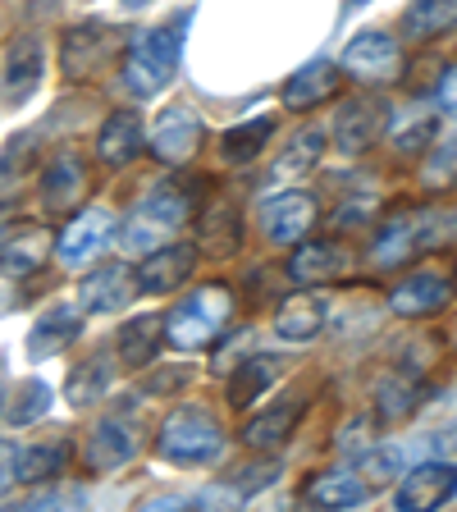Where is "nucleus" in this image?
<instances>
[{"instance_id":"4468645a","label":"nucleus","mask_w":457,"mask_h":512,"mask_svg":"<svg viewBox=\"0 0 457 512\" xmlns=\"http://www.w3.org/2000/svg\"><path fill=\"white\" fill-rule=\"evenodd\" d=\"M142 293V279L138 270L128 266H96L92 275L78 284V307L101 316V311H124L128 302Z\"/></svg>"},{"instance_id":"2f4dec72","label":"nucleus","mask_w":457,"mask_h":512,"mask_svg":"<svg viewBox=\"0 0 457 512\" xmlns=\"http://www.w3.org/2000/svg\"><path fill=\"white\" fill-rule=\"evenodd\" d=\"M270 138H275V119H270V115L247 119V124H238V128H229V133H224V160L247 165V160H256L261 151H266Z\"/></svg>"},{"instance_id":"f257e3e1","label":"nucleus","mask_w":457,"mask_h":512,"mask_svg":"<svg viewBox=\"0 0 457 512\" xmlns=\"http://www.w3.org/2000/svg\"><path fill=\"white\" fill-rule=\"evenodd\" d=\"M192 14L183 10L174 23L165 28H147L138 32L124 51V87L133 96H156L165 92L174 74H179V60H183V28H188Z\"/></svg>"},{"instance_id":"f8f14e48","label":"nucleus","mask_w":457,"mask_h":512,"mask_svg":"<svg viewBox=\"0 0 457 512\" xmlns=\"http://www.w3.org/2000/svg\"><path fill=\"white\" fill-rule=\"evenodd\" d=\"M316 215H320V206L311 192H298V188L275 192V197L261 202V234L270 243H298L311 224H316Z\"/></svg>"},{"instance_id":"393cba45","label":"nucleus","mask_w":457,"mask_h":512,"mask_svg":"<svg viewBox=\"0 0 457 512\" xmlns=\"http://www.w3.org/2000/svg\"><path fill=\"white\" fill-rule=\"evenodd\" d=\"M83 192H87V165L74 156V151H60L42 174V202L60 215V211H69Z\"/></svg>"},{"instance_id":"ddd939ff","label":"nucleus","mask_w":457,"mask_h":512,"mask_svg":"<svg viewBox=\"0 0 457 512\" xmlns=\"http://www.w3.org/2000/svg\"><path fill=\"white\" fill-rule=\"evenodd\" d=\"M133 421L128 416H101L92 430H87V444H83V462L87 471H115L124 467L133 453H138V435H133Z\"/></svg>"},{"instance_id":"2eb2a0df","label":"nucleus","mask_w":457,"mask_h":512,"mask_svg":"<svg viewBox=\"0 0 457 512\" xmlns=\"http://www.w3.org/2000/svg\"><path fill=\"white\" fill-rule=\"evenodd\" d=\"M448 298H453V288H448V279L439 270H416V275L398 279L389 288V311L407 320H421V316H435Z\"/></svg>"},{"instance_id":"39448f33","label":"nucleus","mask_w":457,"mask_h":512,"mask_svg":"<svg viewBox=\"0 0 457 512\" xmlns=\"http://www.w3.org/2000/svg\"><path fill=\"white\" fill-rule=\"evenodd\" d=\"M119 46H124V37H119V28H110V23H78V28H69L60 42L64 78H69V83H83V78L101 74Z\"/></svg>"},{"instance_id":"f03ea898","label":"nucleus","mask_w":457,"mask_h":512,"mask_svg":"<svg viewBox=\"0 0 457 512\" xmlns=\"http://www.w3.org/2000/svg\"><path fill=\"white\" fill-rule=\"evenodd\" d=\"M229 316H234V293H229V284H202L197 293H188V298L165 316V339L179 352L211 348L224 334Z\"/></svg>"},{"instance_id":"423d86ee","label":"nucleus","mask_w":457,"mask_h":512,"mask_svg":"<svg viewBox=\"0 0 457 512\" xmlns=\"http://www.w3.org/2000/svg\"><path fill=\"white\" fill-rule=\"evenodd\" d=\"M343 74L357 78V83H389V78H398V64H403V55H398V37L394 32H357L348 46H343L339 55Z\"/></svg>"},{"instance_id":"9d476101","label":"nucleus","mask_w":457,"mask_h":512,"mask_svg":"<svg viewBox=\"0 0 457 512\" xmlns=\"http://www.w3.org/2000/svg\"><path fill=\"white\" fill-rule=\"evenodd\" d=\"M384 124H389V106L375 101V96H357V101H348V106L339 110V119H334V147H339L343 156H362V151H371L375 142H380Z\"/></svg>"},{"instance_id":"c9c22d12","label":"nucleus","mask_w":457,"mask_h":512,"mask_svg":"<svg viewBox=\"0 0 457 512\" xmlns=\"http://www.w3.org/2000/svg\"><path fill=\"white\" fill-rule=\"evenodd\" d=\"M380 416L384 421H403L407 412H416V403H421V389H416V380H403V375H389V380H380Z\"/></svg>"},{"instance_id":"b1692460","label":"nucleus","mask_w":457,"mask_h":512,"mask_svg":"<svg viewBox=\"0 0 457 512\" xmlns=\"http://www.w3.org/2000/svg\"><path fill=\"white\" fill-rule=\"evenodd\" d=\"M325 330V298L316 293H288L275 311V334L288 343H307Z\"/></svg>"},{"instance_id":"f3484780","label":"nucleus","mask_w":457,"mask_h":512,"mask_svg":"<svg viewBox=\"0 0 457 512\" xmlns=\"http://www.w3.org/2000/svg\"><path fill=\"white\" fill-rule=\"evenodd\" d=\"M343 64H330V60H311V64H302L298 74L284 83V106L288 110H311V106H320V101H330L334 92L343 87Z\"/></svg>"},{"instance_id":"dca6fc26","label":"nucleus","mask_w":457,"mask_h":512,"mask_svg":"<svg viewBox=\"0 0 457 512\" xmlns=\"http://www.w3.org/2000/svg\"><path fill=\"white\" fill-rule=\"evenodd\" d=\"M197 266V247L192 243H160L142 256L138 279H142V293H174L183 279L192 275Z\"/></svg>"},{"instance_id":"a878e982","label":"nucleus","mask_w":457,"mask_h":512,"mask_svg":"<svg viewBox=\"0 0 457 512\" xmlns=\"http://www.w3.org/2000/svg\"><path fill=\"white\" fill-rule=\"evenodd\" d=\"M46 252H55V238L46 224H19V234H5V275H32L46 261Z\"/></svg>"},{"instance_id":"aec40b11","label":"nucleus","mask_w":457,"mask_h":512,"mask_svg":"<svg viewBox=\"0 0 457 512\" xmlns=\"http://www.w3.org/2000/svg\"><path fill=\"white\" fill-rule=\"evenodd\" d=\"M142 142L147 138H142V115L138 110H115V115H106L101 133H96V160L110 165V170H119V165H128V160H138Z\"/></svg>"},{"instance_id":"e433bc0d","label":"nucleus","mask_w":457,"mask_h":512,"mask_svg":"<svg viewBox=\"0 0 457 512\" xmlns=\"http://www.w3.org/2000/svg\"><path fill=\"white\" fill-rule=\"evenodd\" d=\"M357 471H362L371 485H389V480L403 471V453H398L394 444H389V448H371V453L357 462Z\"/></svg>"},{"instance_id":"ea45409f","label":"nucleus","mask_w":457,"mask_h":512,"mask_svg":"<svg viewBox=\"0 0 457 512\" xmlns=\"http://www.w3.org/2000/svg\"><path fill=\"white\" fill-rule=\"evenodd\" d=\"M371 211H375V197H352V202H343V206H339V229H352V224H362Z\"/></svg>"},{"instance_id":"4c0bfd02","label":"nucleus","mask_w":457,"mask_h":512,"mask_svg":"<svg viewBox=\"0 0 457 512\" xmlns=\"http://www.w3.org/2000/svg\"><path fill=\"white\" fill-rule=\"evenodd\" d=\"M421 179H426V188H448V183L457 179V138L439 142L435 156H430L426 170H421Z\"/></svg>"},{"instance_id":"58836bf2","label":"nucleus","mask_w":457,"mask_h":512,"mask_svg":"<svg viewBox=\"0 0 457 512\" xmlns=\"http://www.w3.org/2000/svg\"><path fill=\"white\" fill-rule=\"evenodd\" d=\"M426 138H435V119H430V115H412V124H403L394 133V142H398V151H403V156L421 151V147H426Z\"/></svg>"},{"instance_id":"c85d7f7f","label":"nucleus","mask_w":457,"mask_h":512,"mask_svg":"<svg viewBox=\"0 0 457 512\" xmlns=\"http://www.w3.org/2000/svg\"><path fill=\"white\" fill-rule=\"evenodd\" d=\"M457 23V0H412L398 19V32L412 42H430L439 32H448Z\"/></svg>"},{"instance_id":"7ed1b4c3","label":"nucleus","mask_w":457,"mask_h":512,"mask_svg":"<svg viewBox=\"0 0 457 512\" xmlns=\"http://www.w3.org/2000/svg\"><path fill=\"white\" fill-rule=\"evenodd\" d=\"M156 453L179 467H202L224 453V430L206 407H174L156 430Z\"/></svg>"},{"instance_id":"37998d69","label":"nucleus","mask_w":457,"mask_h":512,"mask_svg":"<svg viewBox=\"0 0 457 512\" xmlns=\"http://www.w3.org/2000/svg\"><path fill=\"white\" fill-rule=\"evenodd\" d=\"M362 5H371V0H343V10H362Z\"/></svg>"},{"instance_id":"c03bdc74","label":"nucleus","mask_w":457,"mask_h":512,"mask_svg":"<svg viewBox=\"0 0 457 512\" xmlns=\"http://www.w3.org/2000/svg\"><path fill=\"white\" fill-rule=\"evenodd\" d=\"M444 444H448V448H457V426L448 430V439H444Z\"/></svg>"},{"instance_id":"f704fd0d","label":"nucleus","mask_w":457,"mask_h":512,"mask_svg":"<svg viewBox=\"0 0 457 512\" xmlns=\"http://www.w3.org/2000/svg\"><path fill=\"white\" fill-rule=\"evenodd\" d=\"M320 151H325V138H320L316 128H302L298 138H293L284 151H279L275 174H284V179H298V174H307L311 165L320 160Z\"/></svg>"},{"instance_id":"473e14b6","label":"nucleus","mask_w":457,"mask_h":512,"mask_svg":"<svg viewBox=\"0 0 457 512\" xmlns=\"http://www.w3.org/2000/svg\"><path fill=\"white\" fill-rule=\"evenodd\" d=\"M51 412V384L46 380H23L10 394V407H5V426H32L37 416Z\"/></svg>"},{"instance_id":"412c9836","label":"nucleus","mask_w":457,"mask_h":512,"mask_svg":"<svg viewBox=\"0 0 457 512\" xmlns=\"http://www.w3.org/2000/svg\"><path fill=\"white\" fill-rule=\"evenodd\" d=\"M83 334V307H64V302H55V307L42 311V320L28 330V357H55V352H64L69 343Z\"/></svg>"},{"instance_id":"a211bd4d","label":"nucleus","mask_w":457,"mask_h":512,"mask_svg":"<svg viewBox=\"0 0 457 512\" xmlns=\"http://www.w3.org/2000/svg\"><path fill=\"white\" fill-rule=\"evenodd\" d=\"M302 412H307V398L302 394L279 398V403H270L266 412H256L252 421L238 430V439H243L247 448H275V444H284V439L298 430Z\"/></svg>"},{"instance_id":"5701e85b","label":"nucleus","mask_w":457,"mask_h":512,"mask_svg":"<svg viewBox=\"0 0 457 512\" xmlns=\"http://www.w3.org/2000/svg\"><path fill=\"white\" fill-rule=\"evenodd\" d=\"M352 270V256L339 243H302L288 261V275L298 284H334Z\"/></svg>"},{"instance_id":"20e7f679","label":"nucleus","mask_w":457,"mask_h":512,"mask_svg":"<svg viewBox=\"0 0 457 512\" xmlns=\"http://www.w3.org/2000/svg\"><path fill=\"white\" fill-rule=\"evenodd\" d=\"M188 211L192 206H188V197H183L179 183H156V188L133 206V215H128L124 247H133V252H151V247H160L165 234H174V229L188 220Z\"/></svg>"},{"instance_id":"4be33fe9","label":"nucleus","mask_w":457,"mask_h":512,"mask_svg":"<svg viewBox=\"0 0 457 512\" xmlns=\"http://www.w3.org/2000/svg\"><path fill=\"white\" fill-rule=\"evenodd\" d=\"M42 42L37 37H19V42L5 51V106H23L37 83H42Z\"/></svg>"},{"instance_id":"0eeeda50","label":"nucleus","mask_w":457,"mask_h":512,"mask_svg":"<svg viewBox=\"0 0 457 512\" xmlns=\"http://www.w3.org/2000/svg\"><path fill=\"white\" fill-rule=\"evenodd\" d=\"M206 138V119L197 115V106L179 101V106H165L156 119V133H151V156L160 165H183L192 160V151L202 147Z\"/></svg>"},{"instance_id":"79ce46f5","label":"nucleus","mask_w":457,"mask_h":512,"mask_svg":"<svg viewBox=\"0 0 457 512\" xmlns=\"http://www.w3.org/2000/svg\"><path fill=\"white\" fill-rule=\"evenodd\" d=\"M151 0H124V10H147Z\"/></svg>"},{"instance_id":"1a4fd4ad","label":"nucleus","mask_w":457,"mask_h":512,"mask_svg":"<svg viewBox=\"0 0 457 512\" xmlns=\"http://www.w3.org/2000/svg\"><path fill=\"white\" fill-rule=\"evenodd\" d=\"M457 494V462H421L416 471H407L403 485L394 494L398 512H435Z\"/></svg>"},{"instance_id":"a19ab883","label":"nucleus","mask_w":457,"mask_h":512,"mask_svg":"<svg viewBox=\"0 0 457 512\" xmlns=\"http://www.w3.org/2000/svg\"><path fill=\"white\" fill-rule=\"evenodd\" d=\"M439 106H444L448 115H457V64L444 69V78H439Z\"/></svg>"},{"instance_id":"bb28decb","label":"nucleus","mask_w":457,"mask_h":512,"mask_svg":"<svg viewBox=\"0 0 457 512\" xmlns=\"http://www.w3.org/2000/svg\"><path fill=\"white\" fill-rule=\"evenodd\" d=\"M160 343H170L165 339V316H133L119 330V357H124V366H151L156 362V352Z\"/></svg>"},{"instance_id":"6e6552de","label":"nucleus","mask_w":457,"mask_h":512,"mask_svg":"<svg viewBox=\"0 0 457 512\" xmlns=\"http://www.w3.org/2000/svg\"><path fill=\"white\" fill-rule=\"evenodd\" d=\"M435 215H394V220L384 224L380 234H375V243H371V266L375 270H398V266H407L421 247H430L435 243Z\"/></svg>"},{"instance_id":"72a5a7b5","label":"nucleus","mask_w":457,"mask_h":512,"mask_svg":"<svg viewBox=\"0 0 457 512\" xmlns=\"http://www.w3.org/2000/svg\"><path fill=\"white\" fill-rule=\"evenodd\" d=\"M64 458H69V439L28 448V453H19V471H14V480H55L64 471Z\"/></svg>"},{"instance_id":"6ab92c4d","label":"nucleus","mask_w":457,"mask_h":512,"mask_svg":"<svg viewBox=\"0 0 457 512\" xmlns=\"http://www.w3.org/2000/svg\"><path fill=\"white\" fill-rule=\"evenodd\" d=\"M371 490L375 485L362 471L339 467V471H320L316 480H307V485H302V499H307L311 508H357V503L371 499Z\"/></svg>"},{"instance_id":"7c9ffc66","label":"nucleus","mask_w":457,"mask_h":512,"mask_svg":"<svg viewBox=\"0 0 457 512\" xmlns=\"http://www.w3.org/2000/svg\"><path fill=\"white\" fill-rule=\"evenodd\" d=\"M106 389H110V357L106 352H96V357L78 362L74 371H69V380H64V398H69V407H92Z\"/></svg>"},{"instance_id":"9b49d317","label":"nucleus","mask_w":457,"mask_h":512,"mask_svg":"<svg viewBox=\"0 0 457 512\" xmlns=\"http://www.w3.org/2000/svg\"><path fill=\"white\" fill-rule=\"evenodd\" d=\"M110 234H115V215H110L106 206H87V211H78L74 220L64 224L55 252H60L64 266H87L92 256L106 252Z\"/></svg>"},{"instance_id":"cd10ccee","label":"nucleus","mask_w":457,"mask_h":512,"mask_svg":"<svg viewBox=\"0 0 457 512\" xmlns=\"http://www.w3.org/2000/svg\"><path fill=\"white\" fill-rule=\"evenodd\" d=\"M238 243H243V220H238L234 202H211L202 211V247L206 256H234Z\"/></svg>"},{"instance_id":"c756f323","label":"nucleus","mask_w":457,"mask_h":512,"mask_svg":"<svg viewBox=\"0 0 457 512\" xmlns=\"http://www.w3.org/2000/svg\"><path fill=\"white\" fill-rule=\"evenodd\" d=\"M275 380H279V357H270V352H256V357L238 362L234 380H229V407H252Z\"/></svg>"}]
</instances>
